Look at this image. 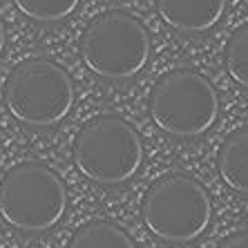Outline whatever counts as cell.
Here are the masks:
<instances>
[{"mask_svg":"<svg viewBox=\"0 0 248 248\" xmlns=\"http://www.w3.org/2000/svg\"><path fill=\"white\" fill-rule=\"evenodd\" d=\"M67 248H134V242L121 226L112 221H92L72 235Z\"/></svg>","mask_w":248,"mask_h":248,"instance_id":"9c48e42d","label":"cell"},{"mask_svg":"<svg viewBox=\"0 0 248 248\" xmlns=\"http://www.w3.org/2000/svg\"><path fill=\"white\" fill-rule=\"evenodd\" d=\"M219 248H248V231H239L231 235Z\"/></svg>","mask_w":248,"mask_h":248,"instance_id":"7c38bea8","label":"cell"},{"mask_svg":"<svg viewBox=\"0 0 248 248\" xmlns=\"http://www.w3.org/2000/svg\"><path fill=\"white\" fill-rule=\"evenodd\" d=\"M141 215L152 235L186 244L206 232L213 219V206L197 179L184 172H170L150 186Z\"/></svg>","mask_w":248,"mask_h":248,"instance_id":"3957f363","label":"cell"},{"mask_svg":"<svg viewBox=\"0 0 248 248\" xmlns=\"http://www.w3.org/2000/svg\"><path fill=\"white\" fill-rule=\"evenodd\" d=\"M2 47H5V25H2V18H0V54H2Z\"/></svg>","mask_w":248,"mask_h":248,"instance_id":"4fadbf2b","label":"cell"},{"mask_svg":"<svg viewBox=\"0 0 248 248\" xmlns=\"http://www.w3.org/2000/svg\"><path fill=\"white\" fill-rule=\"evenodd\" d=\"M5 103L25 125H56L74 105V83L61 65L47 58H27L7 78Z\"/></svg>","mask_w":248,"mask_h":248,"instance_id":"277c9868","label":"cell"},{"mask_svg":"<svg viewBox=\"0 0 248 248\" xmlns=\"http://www.w3.org/2000/svg\"><path fill=\"white\" fill-rule=\"evenodd\" d=\"M226 69L237 85L248 90V23L237 29L226 45Z\"/></svg>","mask_w":248,"mask_h":248,"instance_id":"8fae6325","label":"cell"},{"mask_svg":"<svg viewBox=\"0 0 248 248\" xmlns=\"http://www.w3.org/2000/svg\"><path fill=\"white\" fill-rule=\"evenodd\" d=\"M14 2L25 16L38 23L63 20L78 7V0H14Z\"/></svg>","mask_w":248,"mask_h":248,"instance_id":"30bf717a","label":"cell"},{"mask_svg":"<svg viewBox=\"0 0 248 248\" xmlns=\"http://www.w3.org/2000/svg\"><path fill=\"white\" fill-rule=\"evenodd\" d=\"M156 9L170 27L199 34L219 23L226 0H156Z\"/></svg>","mask_w":248,"mask_h":248,"instance_id":"52a82bcc","label":"cell"},{"mask_svg":"<svg viewBox=\"0 0 248 248\" xmlns=\"http://www.w3.org/2000/svg\"><path fill=\"white\" fill-rule=\"evenodd\" d=\"M67 208L63 179L38 161L14 166L0 181V215L25 232L49 231Z\"/></svg>","mask_w":248,"mask_h":248,"instance_id":"6da1fadb","label":"cell"},{"mask_svg":"<svg viewBox=\"0 0 248 248\" xmlns=\"http://www.w3.org/2000/svg\"><path fill=\"white\" fill-rule=\"evenodd\" d=\"M217 163L226 186L248 197V127H242L226 139Z\"/></svg>","mask_w":248,"mask_h":248,"instance_id":"ba28073f","label":"cell"},{"mask_svg":"<svg viewBox=\"0 0 248 248\" xmlns=\"http://www.w3.org/2000/svg\"><path fill=\"white\" fill-rule=\"evenodd\" d=\"M81 56L96 76L125 81L137 76L150 56V36L134 16L125 12L101 14L87 25Z\"/></svg>","mask_w":248,"mask_h":248,"instance_id":"5b68a950","label":"cell"},{"mask_svg":"<svg viewBox=\"0 0 248 248\" xmlns=\"http://www.w3.org/2000/svg\"><path fill=\"white\" fill-rule=\"evenodd\" d=\"M74 163L83 177L96 184H123L132 179L143 163V143L137 130L121 116H96L76 137Z\"/></svg>","mask_w":248,"mask_h":248,"instance_id":"7a4b0ae2","label":"cell"},{"mask_svg":"<svg viewBox=\"0 0 248 248\" xmlns=\"http://www.w3.org/2000/svg\"><path fill=\"white\" fill-rule=\"evenodd\" d=\"M152 121L172 137H199L219 116L213 83L195 69H174L156 81L150 96Z\"/></svg>","mask_w":248,"mask_h":248,"instance_id":"8992f818","label":"cell"}]
</instances>
